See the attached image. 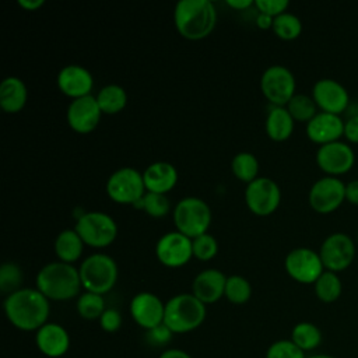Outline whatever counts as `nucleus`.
Instances as JSON below:
<instances>
[{
  "mask_svg": "<svg viewBox=\"0 0 358 358\" xmlns=\"http://www.w3.org/2000/svg\"><path fill=\"white\" fill-rule=\"evenodd\" d=\"M3 308L8 322L24 331L39 330L50 312L49 299L36 288H21L7 295Z\"/></svg>",
  "mask_w": 358,
  "mask_h": 358,
  "instance_id": "obj_1",
  "label": "nucleus"
},
{
  "mask_svg": "<svg viewBox=\"0 0 358 358\" xmlns=\"http://www.w3.org/2000/svg\"><path fill=\"white\" fill-rule=\"evenodd\" d=\"M173 22L179 35L199 41L215 28L217 10L210 0H180L173 10Z\"/></svg>",
  "mask_w": 358,
  "mask_h": 358,
  "instance_id": "obj_2",
  "label": "nucleus"
},
{
  "mask_svg": "<svg viewBox=\"0 0 358 358\" xmlns=\"http://www.w3.org/2000/svg\"><path fill=\"white\" fill-rule=\"evenodd\" d=\"M81 287L78 268L60 260L45 264L36 274V289L52 301L73 299Z\"/></svg>",
  "mask_w": 358,
  "mask_h": 358,
  "instance_id": "obj_3",
  "label": "nucleus"
},
{
  "mask_svg": "<svg viewBox=\"0 0 358 358\" xmlns=\"http://www.w3.org/2000/svg\"><path fill=\"white\" fill-rule=\"evenodd\" d=\"M206 305L193 294H178L165 303L164 324L172 333H189L206 319Z\"/></svg>",
  "mask_w": 358,
  "mask_h": 358,
  "instance_id": "obj_4",
  "label": "nucleus"
},
{
  "mask_svg": "<svg viewBox=\"0 0 358 358\" xmlns=\"http://www.w3.org/2000/svg\"><path fill=\"white\" fill-rule=\"evenodd\" d=\"M81 285L85 291L103 295L109 292L117 281V264L105 253H94L85 257L78 268Z\"/></svg>",
  "mask_w": 358,
  "mask_h": 358,
  "instance_id": "obj_5",
  "label": "nucleus"
},
{
  "mask_svg": "<svg viewBox=\"0 0 358 358\" xmlns=\"http://www.w3.org/2000/svg\"><path fill=\"white\" fill-rule=\"evenodd\" d=\"M173 224L176 231L193 239L207 232L211 224V210L200 197H183L175 206Z\"/></svg>",
  "mask_w": 358,
  "mask_h": 358,
  "instance_id": "obj_6",
  "label": "nucleus"
},
{
  "mask_svg": "<svg viewBox=\"0 0 358 358\" xmlns=\"http://www.w3.org/2000/svg\"><path fill=\"white\" fill-rule=\"evenodd\" d=\"M85 245L92 248H106L117 236L116 221L103 211H90L83 214L74 227Z\"/></svg>",
  "mask_w": 358,
  "mask_h": 358,
  "instance_id": "obj_7",
  "label": "nucleus"
},
{
  "mask_svg": "<svg viewBox=\"0 0 358 358\" xmlns=\"http://www.w3.org/2000/svg\"><path fill=\"white\" fill-rule=\"evenodd\" d=\"M145 192L143 173L131 166L116 169L106 180L108 196L119 204L134 206L143 199Z\"/></svg>",
  "mask_w": 358,
  "mask_h": 358,
  "instance_id": "obj_8",
  "label": "nucleus"
},
{
  "mask_svg": "<svg viewBox=\"0 0 358 358\" xmlns=\"http://www.w3.org/2000/svg\"><path fill=\"white\" fill-rule=\"evenodd\" d=\"M260 88L266 99L273 106H285L295 95L296 81L288 67L274 64L263 71Z\"/></svg>",
  "mask_w": 358,
  "mask_h": 358,
  "instance_id": "obj_9",
  "label": "nucleus"
},
{
  "mask_svg": "<svg viewBox=\"0 0 358 358\" xmlns=\"http://www.w3.org/2000/svg\"><path fill=\"white\" fill-rule=\"evenodd\" d=\"M319 256L324 270L340 273L351 266L355 257V243L344 232H333L320 245Z\"/></svg>",
  "mask_w": 358,
  "mask_h": 358,
  "instance_id": "obj_10",
  "label": "nucleus"
},
{
  "mask_svg": "<svg viewBox=\"0 0 358 358\" xmlns=\"http://www.w3.org/2000/svg\"><path fill=\"white\" fill-rule=\"evenodd\" d=\"M245 201L248 208L259 217L273 214L281 201V190L277 182L267 176H259L248 183L245 190Z\"/></svg>",
  "mask_w": 358,
  "mask_h": 358,
  "instance_id": "obj_11",
  "label": "nucleus"
},
{
  "mask_svg": "<svg viewBox=\"0 0 358 358\" xmlns=\"http://www.w3.org/2000/svg\"><path fill=\"white\" fill-rule=\"evenodd\" d=\"M284 267L287 274L301 284H315L324 271L319 252L305 246L288 252L284 260Z\"/></svg>",
  "mask_w": 358,
  "mask_h": 358,
  "instance_id": "obj_12",
  "label": "nucleus"
},
{
  "mask_svg": "<svg viewBox=\"0 0 358 358\" xmlns=\"http://www.w3.org/2000/svg\"><path fill=\"white\" fill-rule=\"evenodd\" d=\"M345 200V183L336 176H323L317 179L309 193V206L319 214H330L336 211Z\"/></svg>",
  "mask_w": 358,
  "mask_h": 358,
  "instance_id": "obj_13",
  "label": "nucleus"
},
{
  "mask_svg": "<svg viewBox=\"0 0 358 358\" xmlns=\"http://www.w3.org/2000/svg\"><path fill=\"white\" fill-rule=\"evenodd\" d=\"M317 166L329 176L338 178L347 173L355 164V152L352 147L341 140L324 145H319L316 151Z\"/></svg>",
  "mask_w": 358,
  "mask_h": 358,
  "instance_id": "obj_14",
  "label": "nucleus"
},
{
  "mask_svg": "<svg viewBox=\"0 0 358 358\" xmlns=\"http://www.w3.org/2000/svg\"><path fill=\"white\" fill-rule=\"evenodd\" d=\"M155 255L166 267H182L193 257L192 239L179 231L166 232L157 241Z\"/></svg>",
  "mask_w": 358,
  "mask_h": 358,
  "instance_id": "obj_15",
  "label": "nucleus"
},
{
  "mask_svg": "<svg viewBox=\"0 0 358 358\" xmlns=\"http://www.w3.org/2000/svg\"><path fill=\"white\" fill-rule=\"evenodd\" d=\"M312 98L320 112L340 115L350 103L347 88L334 78H320L313 84Z\"/></svg>",
  "mask_w": 358,
  "mask_h": 358,
  "instance_id": "obj_16",
  "label": "nucleus"
},
{
  "mask_svg": "<svg viewBox=\"0 0 358 358\" xmlns=\"http://www.w3.org/2000/svg\"><path fill=\"white\" fill-rule=\"evenodd\" d=\"M130 315L133 320L143 327L150 330L164 323L165 303L152 292H138L130 301Z\"/></svg>",
  "mask_w": 358,
  "mask_h": 358,
  "instance_id": "obj_17",
  "label": "nucleus"
},
{
  "mask_svg": "<svg viewBox=\"0 0 358 358\" xmlns=\"http://www.w3.org/2000/svg\"><path fill=\"white\" fill-rule=\"evenodd\" d=\"M101 115L102 110L96 102V98L92 95L73 99L66 113L70 127L81 134L92 131L98 126Z\"/></svg>",
  "mask_w": 358,
  "mask_h": 358,
  "instance_id": "obj_18",
  "label": "nucleus"
},
{
  "mask_svg": "<svg viewBox=\"0 0 358 358\" xmlns=\"http://www.w3.org/2000/svg\"><path fill=\"white\" fill-rule=\"evenodd\" d=\"M306 136L319 145L338 141L344 136V120L340 115L317 112L316 116L306 123Z\"/></svg>",
  "mask_w": 358,
  "mask_h": 358,
  "instance_id": "obj_19",
  "label": "nucleus"
},
{
  "mask_svg": "<svg viewBox=\"0 0 358 358\" xmlns=\"http://www.w3.org/2000/svg\"><path fill=\"white\" fill-rule=\"evenodd\" d=\"M56 80L59 90L73 99L91 95L90 92L94 87L92 74L80 64L64 66L59 71Z\"/></svg>",
  "mask_w": 358,
  "mask_h": 358,
  "instance_id": "obj_20",
  "label": "nucleus"
},
{
  "mask_svg": "<svg viewBox=\"0 0 358 358\" xmlns=\"http://www.w3.org/2000/svg\"><path fill=\"white\" fill-rule=\"evenodd\" d=\"M227 275L217 268H207L200 271L192 285V294L204 305L214 303L225 294Z\"/></svg>",
  "mask_w": 358,
  "mask_h": 358,
  "instance_id": "obj_21",
  "label": "nucleus"
},
{
  "mask_svg": "<svg viewBox=\"0 0 358 358\" xmlns=\"http://www.w3.org/2000/svg\"><path fill=\"white\" fill-rule=\"evenodd\" d=\"M38 350L50 358H59L69 351L70 336L67 330L57 323H46L35 336Z\"/></svg>",
  "mask_w": 358,
  "mask_h": 358,
  "instance_id": "obj_22",
  "label": "nucleus"
},
{
  "mask_svg": "<svg viewBox=\"0 0 358 358\" xmlns=\"http://www.w3.org/2000/svg\"><path fill=\"white\" fill-rule=\"evenodd\" d=\"M143 179L147 192L166 194L178 182V171L171 162L157 161L144 169Z\"/></svg>",
  "mask_w": 358,
  "mask_h": 358,
  "instance_id": "obj_23",
  "label": "nucleus"
},
{
  "mask_svg": "<svg viewBox=\"0 0 358 358\" xmlns=\"http://www.w3.org/2000/svg\"><path fill=\"white\" fill-rule=\"evenodd\" d=\"M28 99V90L18 77H6L0 84V106L7 113L20 112Z\"/></svg>",
  "mask_w": 358,
  "mask_h": 358,
  "instance_id": "obj_24",
  "label": "nucleus"
},
{
  "mask_svg": "<svg viewBox=\"0 0 358 358\" xmlns=\"http://www.w3.org/2000/svg\"><path fill=\"white\" fill-rule=\"evenodd\" d=\"M295 120L285 106H271L266 117V133L274 141H284L291 137Z\"/></svg>",
  "mask_w": 358,
  "mask_h": 358,
  "instance_id": "obj_25",
  "label": "nucleus"
},
{
  "mask_svg": "<svg viewBox=\"0 0 358 358\" xmlns=\"http://www.w3.org/2000/svg\"><path fill=\"white\" fill-rule=\"evenodd\" d=\"M84 245L76 229H63L55 239V253L60 262L73 264L80 259Z\"/></svg>",
  "mask_w": 358,
  "mask_h": 358,
  "instance_id": "obj_26",
  "label": "nucleus"
},
{
  "mask_svg": "<svg viewBox=\"0 0 358 358\" xmlns=\"http://www.w3.org/2000/svg\"><path fill=\"white\" fill-rule=\"evenodd\" d=\"M95 98L102 113L106 115H115L120 112L127 103V94L124 88L117 84H108L102 87Z\"/></svg>",
  "mask_w": 358,
  "mask_h": 358,
  "instance_id": "obj_27",
  "label": "nucleus"
},
{
  "mask_svg": "<svg viewBox=\"0 0 358 358\" xmlns=\"http://www.w3.org/2000/svg\"><path fill=\"white\" fill-rule=\"evenodd\" d=\"M291 341L296 344L303 352L317 348L322 343L320 329L310 322H299L291 331Z\"/></svg>",
  "mask_w": 358,
  "mask_h": 358,
  "instance_id": "obj_28",
  "label": "nucleus"
},
{
  "mask_svg": "<svg viewBox=\"0 0 358 358\" xmlns=\"http://www.w3.org/2000/svg\"><path fill=\"white\" fill-rule=\"evenodd\" d=\"M313 288L316 296L324 303H331L337 301L343 292V284L338 274L329 270H324L322 273V275L313 284Z\"/></svg>",
  "mask_w": 358,
  "mask_h": 358,
  "instance_id": "obj_29",
  "label": "nucleus"
},
{
  "mask_svg": "<svg viewBox=\"0 0 358 358\" xmlns=\"http://www.w3.org/2000/svg\"><path fill=\"white\" fill-rule=\"evenodd\" d=\"M231 169L232 173L245 183H250L253 182L259 173V161L256 158L255 154L248 152V151H242L238 152L232 161H231Z\"/></svg>",
  "mask_w": 358,
  "mask_h": 358,
  "instance_id": "obj_30",
  "label": "nucleus"
},
{
  "mask_svg": "<svg viewBox=\"0 0 358 358\" xmlns=\"http://www.w3.org/2000/svg\"><path fill=\"white\" fill-rule=\"evenodd\" d=\"M285 108L295 122L308 123L317 113L316 102L313 101L312 96L305 95V94H295L289 99V102L285 105Z\"/></svg>",
  "mask_w": 358,
  "mask_h": 358,
  "instance_id": "obj_31",
  "label": "nucleus"
},
{
  "mask_svg": "<svg viewBox=\"0 0 358 358\" xmlns=\"http://www.w3.org/2000/svg\"><path fill=\"white\" fill-rule=\"evenodd\" d=\"M105 309L103 296L99 294L85 291L77 299V312L85 320L99 319Z\"/></svg>",
  "mask_w": 358,
  "mask_h": 358,
  "instance_id": "obj_32",
  "label": "nucleus"
},
{
  "mask_svg": "<svg viewBox=\"0 0 358 358\" xmlns=\"http://www.w3.org/2000/svg\"><path fill=\"white\" fill-rule=\"evenodd\" d=\"M271 29L278 38L284 41H292L301 35L302 22L295 14L285 11L274 18Z\"/></svg>",
  "mask_w": 358,
  "mask_h": 358,
  "instance_id": "obj_33",
  "label": "nucleus"
},
{
  "mask_svg": "<svg viewBox=\"0 0 358 358\" xmlns=\"http://www.w3.org/2000/svg\"><path fill=\"white\" fill-rule=\"evenodd\" d=\"M250 295H252V285L245 277L238 274L227 277L224 296L231 303L242 305L250 299Z\"/></svg>",
  "mask_w": 358,
  "mask_h": 358,
  "instance_id": "obj_34",
  "label": "nucleus"
},
{
  "mask_svg": "<svg viewBox=\"0 0 358 358\" xmlns=\"http://www.w3.org/2000/svg\"><path fill=\"white\" fill-rule=\"evenodd\" d=\"M24 274L21 267L14 262H6L0 267V291L10 295L22 287Z\"/></svg>",
  "mask_w": 358,
  "mask_h": 358,
  "instance_id": "obj_35",
  "label": "nucleus"
},
{
  "mask_svg": "<svg viewBox=\"0 0 358 358\" xmlns=\"http://www.w3.org/2000/svg\"><path fill=\"white\" fill-rule=\"evenodd\" d=\"M137 208H143L150 217L162 218L169 211V200L166 194L145 192L143 199L134 204Z\"/></svg>",
  "mask_w": 358,
  "mask_h": 358,
  "instance_id": "obj_36",
  "label": "nucleus"
},
{
  "mask_svg": "<svg viewBox=\"0 0 358 358\" xmlns=\"http://www.w3.org/2000/svg\"><path fill=\"white\" fill-rule=\"evenodd\" d=\"M192 246H193V257L201 262H208L215 257L218 252V243L217 239L210 235L208 232L199 235L192 239Z\"/></svg>",
  "mask_w": 358,
  "mask_h": 358,
  "instance_id": "obj_37",
  "label": "nucleus"
},
{
  "mask_svg": "<svg viewBox=\"0 0 358 358\" xmlns=\"http://www.w3.org/2000/svg\"><path fill=\"white\" fill-rule=\"evenodd\" d=\"M266 358H306L305 352L291 340L274 341L266 351Z\"/></svg>",
  "mask_w": 358,
  "mask_h": 358,
  "instance_id": "obj_38",
  "label": "nucleus"
},
{
  "mask_svg": "<svg viewBox=\"0 0 358 358\" xmlns=\"http://www.w3.org/2000/svg\"><path fill=\"white\" fill-rule=\"evenodd\" d=\"M255 6L259 10V13L275 18L277 15L285 13L289 3L287 0H255Z\"/></svg>",
  "mask_w": 358,
  "mask_h": 358,
  "instance_id": "obj_39",
  "label": "nucleus"
},
{
  "mask_svg": "<svg viewBox=\"0 0 358 358\" xmlns=\"http://www.w3.org/2000/svg\"><path fill=\"white\" fill-rule=\"evenodd\" d=\"M172 331L162 323L157 327L145 330V341L154 347H162L172 338Z\"/></svg>",
  "mask_w": 358,
  "mask_h": 358,
  "instance_id": "obj_40",
  "label": "nucleus"
},
{
  "mask_svg": "<svg viewBox=\"0 0 358 358\" xmlns=\"http://www.w3.org/2000/svg\"><path fill=\"white\" fill-rule=\"evenodd\" d=\"M99 324L101 327L108 331V333H115L120 329L122 326V315L117 309L108 308L99 317Z\"/></svg>",
  "mask_w": 358,
  "mask_h": 358,
  "instance_id": "obj_41",
  "label": "nucleus"
},
{
  "mask_svg": "<svg viewBox=\"0 0 358 358\" xmlns=\"http://www.w3.org/2000/svg\"><path fill=\"white\" fill-rule=\"evenodd\" d=\"M344 137L352 144H358V113L344 120Z\"/></svg>",
  "mask_w": 358,
  "mask_h": 358,
  "instance_id": "obj_42",
  "label": "nucleus"
},
{
  "mask_svg": "<svg viewBox=\"0 0 358 358\" xmlns=\"http://www.w3.org/2000/svg\"><path fill=\"white\" fill-rule=\"evenodd\" d=\"M345 200L354 206H358V179H352L345 183Z\"/></svg>",
  "mask_w": 358,
  "mask_h": 358,
  "instance_id": "obj_43",
  "label": "nucleus"
},
{
  "mask_svg": "<svg viewBox=\"0 0 358 358\" xmlns=\"http://www.w3.org/2000/svg\"><path fill=\"white\" fill-rule=\"evenodd\" d=\"M159 358H192L186 351L183 350H179V348H169V350H165Z\"/></svg>",
  "mask_w": 358,
  "mask_h": 358,
  "instance_id": "obj_44",
  "label": "nucleus"
},
{
  "mask_svg": "<svg viewBox=\"0 0 358 358\" xmlns=\"http://www.w3.org/2000/svg\"><path fill=\"white\" fill-rule=\"evenodd\" d=\"M273 21L274 18L267 15V14H263V13H259L257 14V18H256V24L259 28L262 29H268V28H273Z\"/></svg>",
  "mask_w": 358,
  "mask_h": 358,
  "instance_id": "obj_45",
  "label": "nucleus"
},
{
  "mask_svg": "<svg viewBox=\"0 0 358 358\" xmlns=\"http://www.w3.org/2000/svg\"><path fill=\"white\" fill-rule=\"evenodd\" d=\"M18 4L28 11H35L39 7H42L45 1L43 0H18Z\"/></svg>",
  "mask_w": 358,
  "mask_h": 358,
  "instance_id": "obj_46",
  "label": "nucleus"
},
{
  "mask_svg": "<svg viewBox=\"0 0 358 358\" xmlns=\"http://www.w3.org/2000/svg\"><path fill=\"white\" fill-rule=\"evenodd\" d=\"M227 4L235 10H245V8H249L252 4H255V1L253 0H227Z\"/></svg>",
  "mask_w": 358,
  "mask_h": 358,
  "instance_id": "obj_47",
  "label": "nucleus"
},
{
  "mask_svg": "<svg viewBox=\"0 0 358 358\" xmlns=\"http://www.w3.org/2000/svg\"><path fill=\"white\" fill-rule=\"evenodd\" d=\"M309 358H334V357H330V355H326V354H316V355H312Z\"/></svg>",
  "mask_w": 358,
  "mask_h": 358,
  "instance_id": "obj_48",
  "label": "nucleus"
},
{
  "mask_svg": "<svg viewBox=\"0 0 358 358\" xmlns=\"http://www.w3.org/2000/svg\"><path fill=\"white\" fill-rule=\"evenodd\" d=\"M357 242H358V234H357Z\"/></svg>",
  "mask_w": 358,
  "mask_h": 358,
  "instance_id": "obj_49",
  "label": "nucleus"
}]
</instances>
